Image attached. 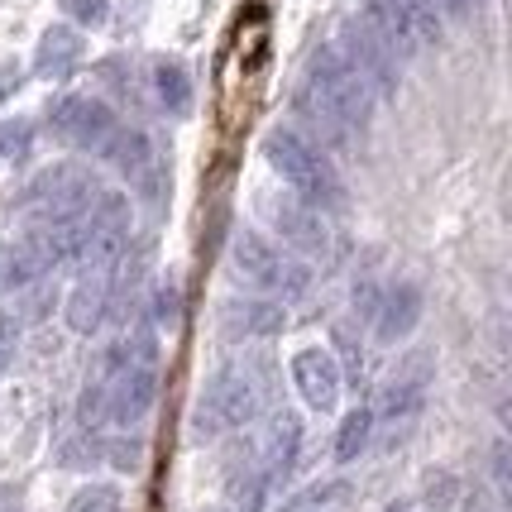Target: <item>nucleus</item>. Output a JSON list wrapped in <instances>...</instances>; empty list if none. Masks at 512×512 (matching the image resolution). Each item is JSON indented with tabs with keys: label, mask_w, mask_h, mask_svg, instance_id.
<instances>
[{
	"label": "nucleus",
	"mask_w": 512,
	"mask_h": 512,
	"mask_svg": "<svg viewBox=\"0 0 512 512\" xmlns=\"http://www.w3.org/2000/svg\"><path fill=\"white\" fill-rule=\"evenodd\" d=\"M264 154L278 168V178L297 192V201H307L316 211H335L345 201V187H340V173L331 168V158L321 154V149H312L302 134L273 130L264 139Z\"/></svg>",
	"instance_id": "obj_1"
},
{
	"label": "nucleus",
	"mask_w": 512,
	"mask_h": 512,
	"mask_svg": "<svg viewBox=\"0 0 512 512\" xmlns=\"http://www.w3.org/2000/svg\"><path fill=\"white\" fill-rule=\"evenodd\" d=\"M264 211H268V221H273V230H278V240L288 249L307 254V259H326L331 254V230H326L316 206H307V201H297V197H273V201H264Z\"/></svg>",
	"instance_id": "obj_8"
},
{
	"label": "nucleus",
	"mask_w": 512,
	"mask_h": 512,
	"mask_svg": "<svg viewBox=\"0 0 512 512\" xmlns=\"http://www.w3.org/2000/svg\"><path fill=\"white\" fill-rule=\"evenodd\" d=\"M0 512H20V508H15V503H0Z\"/></svg>",
	"instance_id": "obj_31"
},
{
	"label": "nucleus",
	"mask_w": 512,
	"mask_h": 512,
	"mask_svg": "<svg viewBox=\"0 0 512 512\" xmlns=\"http://www.w3.org/2000/svg\"><path fill=\"white\" fill-rule=\"evenodd\" d=\"M335 345H340V359H335V364H340V374H345V379H359V369H364V350H359L355 331H350L345 321L335 326Z\"/></svg>",
	"instance_id": "obj_23"
},
{
	"label": "nucleus",
	"mask_w": 512,
	"mask_h": 512,
	"mask_svg": "<svg viewBox=\"0 0 512 512\" xmlns=\"http://www.w3.org/2000/svg\"><path fill=\"white\" fill-rule=\"evenodd\" d=\"M77 53H82V39H77L72 29H63V24H53L44 39H39V58H34V67H39L44 77H58V72H67V67L77 63Z\"/></svg>",
	"instance_id": "obj_18"
},
{
	"label": "nucleus",
	"mask_w": 512,
	"mask_h": 512,
	"mask_svg": "<svg viewBox=\"0 0 512 512\" xmlns=\"http://www.w3.org/2000/svg\"><path fill=\"white\" fill-rule=\"evenodd\" d=\"M388 512H407V508H388Z\"/></svg>",
	"instance_id": "obj_32"
},
{
	"label": "nucleus",
	"mask_w": 512,
	"mask_h": 512,
	"mask_svg": "<svg viewBox=\"0 0 512 512\" xmlns=\"http://www.w3.org/2000/svg\"><path fill=\"white\" fill-rule=\"evenodd\" d=\"M154 87H158V101H163L168 111H187V106H192V82H187L182 63H158Z\"/></svg>",
	"instance_id": "obj_20"
},
{
	"label": "nucleus",
	"mask_w": 512,
	"mask_h": 512,
	"mask_svg": "<svg viewBox=\"0 0 512 512\" xmlns=\"http://www.w3.org/2000/svg\"><path fill=\"white\" fill-rule=\"evenodd\" d=\"M173 297H178L173 288L158 292V321H173V312H178V302H173Z\"/></svg>",
	"instance_id": "obj_28"
},
{
	"label": "nucleus",
	"mask_w": 512,
	"mask_h": 512,
	"mask_svg": "<svg viewBox=\"0 0 512 512\" xmlns=\"http://www.w3.org/2000/svg\"><path fill=\"white\" fill-rule=\"evenodd\" d=\"M77 417H82L87 426L106 422V383H91L87 393H82V402H77Z\"/></svg>",
	"instance_id": "obj_25"
},
{
	"label": "nucleus",
	"mask_w": 512,
	"mask_h": 512,
	"mask_svg": "<svg viewBox=\"0 0 512 512\" xmlns=\"http://www.w3.org/2000/svg\"><path fill=\"white\" fill-rule=\"evenodd\" d=\"M15 345H20V321H15V316H0V374L10 369Z\"/></svg>",
	"instance_id": "obj_27"
},
{
	"label": "nucleus",
	"mask_w": 512,
	"mask_h": 512,
	"mask_svg": "<svg viewBox=\"0 0 512 512\" xmlns=\"http://www.w3.org/2000/svg\"><path fill=\"white\" fill-rule=\"evenodd\" d=\"M302 96L307 101H316L321 111H331L340 125H350V130H359L364 120H369V111H374V91H369V82L359 77L355 67H350V58L340 53V48H321L312 58V67H307V82H302Z\"/></svg>",
	"instance_id": "obj_2"
},
{
	"label": "nucleus",
	"mask_w": 512,
	"mask_h": 512,
	"mask_svg": "<svg viewBox=\"0 0 512 512\" xmlns=\"http://www.w3.org/2000/svg\"><path fill=\"white\" fill-rule=\"evenodd\" d=\"M101 154L111 158L115 168L125 173V178L144 192V197H154L158 192V163H154V144H149V134L144 130H115L111 144L101 149Z\"/></svg>",
	"instance_id": "obj_12"
},
{
	"label": "nucleus",
	"mask_w": 512,
	"mask_h": 512,
	"mask_svg": "<svg viewBox=\"0 0 512 512\" xmlns=\"http://www.w3.org/2000/svg\"><path fill=\"white\" fill-rule=\"evenodd\" d=\"M67 512H125V508H120V493H115L111 484H87V489L67 503Z\"/></svg>",
	"instance_id": "obj_22"
},
{
	"label": "nucleus",
	"mask_w": 512,
	"mask_h": 512,
	"mask_svg": "<svg viewBox=\"0 0 512 512\" xmlns=\"http://www.w3.org/2000/svg\"><path fill=\"white\" fill-rule=\"evenodd\" d=\"M297 441H302V422L292 417L288 407L273 412L264 426V441H259V474H264L268 484L288 479L292 460H297Z\"/></svg>",
	"instance_id": "obj_14"
},
{
	"label": "nucleus",
	"mask_w": 512,
	"mask_h": 512,
	"mask_svg": "<svg viewBox=\"0 0 512 512\" xmlns=\"http://www.w3.org/2000/svg\"><path fill=\"white\" fill-rule=\"evenodd\" d=\"M283 326H288V312L268 297H235L221 312V331L230 340H264V335H278Z\"/></svg>",
	"instance_id": "obj_13"
},
{
	"label": "nucleus",
	"mask_w": 512,
	"mask_h": 512,
	"mask_svg": "<svg viewBox=\"0 0 512 512\" xmlns=\"http://www.w3.org/2000/svg\"><path fill=\"white\" fill-rule=\"evenodd\" d=\"M264 407V383L254 379L240 364H225L216 379L206 383V393L197 402V431L201 436H221V431H235L259 417Z\"/></svg>",
	"instance_id": "obj_3"
},
{
	"label": "nucleus",
	"mask_w": 512,
	"mask_h": 512,
	"mask_svg": "<svg viewBox=\"0 0 512 512\" xmlns=\"http://www.w3.org/2000/svg\"><path fill=\"white\" fill-rule=\"evenodd\" d=\"M426 364L431 359L417 355V359H407L393 379L379 388V398H374V422H407V417H417L422 412V398H426Z\"/></svg>",
	"instance_id": "obj_11"
},
{
	"label": "nucleus",
	"mask_w": 512,
	"mask_h": 512,
	"mask_svg": "<svg viewBox=\"0 0 512 512\" xmlns=\"http://www.w3.org/2000/svg\"><path fill=\"white\" fill-rule=\"evenodd\" d=\"M292 383H297V393L302 402L312 407V412H331L335 402H340V388H345V374H340V364H335L331 350H297L292 355Z\"/></svg>",
	"instance_id": "obj_9"
},
{
	"label": "nucleus",
	"mask_w": 512,
	"mask_h": 512,
	"mask_svg": "<svg viewBox=\"0 0 512 512\" xmlns=\"http://www.w3.org/2000/svg\"><path fill=\"white\" fill-rule=\"evenodd\" d=\"M24 154H29V125L24 120L0 125V158H24Z\"/></svg>",
	"instance_id": "obj_24"
},
{
	"label": "nucleus",
	"mask_w": 512,
	"mask_h": 512,
	"mask_svg": "<svg viewBox=\"0 0 512 512\" xmlns=\"http://www.w3.org/2000/svg\"><path fill=\"white\" fill-rule=\"evenodd\" d=\"M441 10H446V15H455V20H465L469 10H474V0H441Z\"/></svg>",
	"instance_id": "obj_29"
},
{
	"label": "nucleus",
	"mask_w": 512,
	"mask_h": 512,
	"mask_svg": "<svg viewBox=\"0 0 512 512\" xmlns=\"http://www.w3.org/2000/svg\"><path fill=\"white\" fill-rule=\"evenodd\" d=\"M398 10L407 15L412 34L422 39V48H431L441 39V15H436V0H398Z\"/></svg>",
	"instance_id": "obj_21"
},
{
	"label": "nucleus",
	"mask_w": 512,
	"mask_h": 512,
	"mask_svg": "<svg viewBox=\"0 0 512 512\" xmlns=\"http://www.w3.org/2000/svg\"><path fill=\"white\" fill-rule=\"evenodd\" d=\"M369 436H374V412H369V407H355V412L340 422V436H335V460H340V465L359 460V455L369 450Z\"/></svg>",
	"instance_id": "obj_19"
},
{
	"label": "nucleus",
	"mask_w": 512,
	"mask_h": 512,
	"mask_svg": "<svg viewBox=\"0 0 512 512\" xmlns=\"http://www.w3.org/2000/svg\"><path fill=\"white\" fill-rule=\"evenodd\" d=\"M106 302H111V273H82L67 297V326L77 335H91L106 316Z\"/></svg>",
	"instance_id": "obj_17"
},
{
	"label": "nucleus",
	"mask_w": 512,
	"mask_h": 512,
	"mask_svg": "<svg viewBox=\"0 0 512 512\" xmlns=\"http://www.w3.org/2000/svg\"><path fill=\"white\" fill-rule=\"evenodd\" d=\"M63 15H72L77 24H101L111 15V0H63Z\"/></svg>",
	"instance_id": "obj_26"
},
{
	"label": "nucleus",
	"mask_w": 512,
	"mask_h": 512,
	"mask_svg": "<svg viewBox=\"0 0 512 512\" xmlns=\"http://www.w3.org/2000/svg\"><path fill=\"white\" fill-rule=\"evenodd\" d=\"M10 292V254H5V245H0V297Z\"/></svg>",
	"instance_id": "obj_30"
},
{
	"label": "nucleus",
	"mask_w": 512,
	"mask_h": 512,
	"mask_svg": "<svg viewBox=\"0 0 512 512\" xmlns=\"http://www.w3.org/2000/svg\"><path fill=\"white\" fill-rule=\"evenodd\" d=\"M417 321H422V292L412 288V283L388 288L379 297V307H374V335H379L383 345L407 340V335L417 331Z\"/></svg>",
	"instance_id": "obj_16"
},
{
	"label": "nucleus",
	"mask_w": 512,
	"mask_h": 512,
	"mask_svg": "<svg viewBox=\"0 0 512 512\" xmlns=\"http://www.w3.org/2000/svg\"><path fill=\"white\" fill-rule=\"evenodd\" d=\"M335 48L350 58V67L369 82L374 96H393V91H398V63L388 58V48H383L364 24H345V34H340V44Z\"/></svg>",
	"instance_id": "obj_10"
},
{
	"label": "nucleus",
	"mask_w": 512,
	"mask_h": 512,
	"mask_svg": "<svg viewBox=\"0 0 512 512\" xmlns=\"http://www.w3.org/2000/svg\"><path fill=\"white\" fill-rule=\"evenodd\" d=\"M101 197V182L91 168H77V163H58L34 178L29 187V206L39 221H58V216H87Z\"/></svg>",
	"instance_id": "obj_5"
},
{
	"label": "nucleus",
	"mask_w": 512,
	"mask_h": 512,
	"mask_svg": "<svg viewBox=\"0 0 512 512\" xmlns=\"http://www.w3.org/2000/svg\"><path fill=\"white\" fill-rule=\"evenodd\" d=\"M364 29H369L383 48H388V58H393V63H398V58H417V53H422V39L412 34L407 15L398 10V0H369V5H364Z\"/></svg>",
	"instance_id": "obj_15"
},
{
	"label": "nucleus",
	"mask_w": 512,
	"mask_h": 512,
	"mask_svg": "<svg viewBox=\"0 0 512 512\" xmlns=\"http://www.w3.org/2000/svg\"><path fill=\"white\" fill-rule=\"evenodd\" d=\"M48 125H53V134H58L63 144L91 149V154H101V149L111 144V134L120 130L111 106L96 101V96H63V101L48 111Z\"/></svg>",
	"instance_id": "obj_6"
},
{
	"label": "nucleus",
	"mask_w": 512,
	"mask_h": 512,
	"mask_svg": "<svg viewBox=\"0 0 512 512\" xmlns=\"http://www.w3.org/2000/svg\"><path fill=\"white\" fill-rule=\"evenodd\" d=\"M230 273L245 278L249 288L283 292V297L307 292V268L297 264V259H283V254L268 245L264 235H254V230H235V240H230Z\"/></svg>",
	"instance_id": "obj_4"
},
{
	"label": "nucleus",
	"mask_w": 512,
	"mask_h": 512,
	"mask_svg": "<svg viewBox=\"0 0 512 512\" xmlns=\"http://www.w3.org/2000/svg\"><path fill=\"white\" fill-rule=\"evenodd\" d=\"M101 383H106V422L134 426L158 398V364H111Z\"/></svg>",
	"instance_id": "obj_7"
}]
</instances>
